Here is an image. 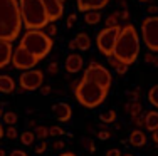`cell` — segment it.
<instances>
[{"label": "cell", "instance_id": "cell-22", "mask_svg": "<svg viewBox=\"0 0 158 156\" xmlns=\"http://www.w3.org/2000/svg\"><path fill=\"white\" fill-rule=\"evenodd\" d=\"M108 61H110V64H111V67L116 70V72L119 74V76H125V74L128 72V67L130 66H126V64H123V62H119L118 59H114L111 55V57H108Z\"/></svg>", "mask_w": 158, "mask_h": 156}, {"label": "cell", "instance_id": "cell-43", "mask_svg": "<svg viewBox=\"0 0 158 156\" xmlns=\"http://www.w3.org/2000/svg\"><path fill=\"white\" fill-rule=\"evenodd\" d=\"M52 148H54L56 151H61L62 148H64V141L61 139H57V141H54V144H52Z\"/></svg>", "mask_w": 158, "mask_h": 156}, {"label": "cell", "instance_id": "cell-14", "mask_svg": "<svg viewBox=\"0 0 158 156\" xmlns=\"http://www.w3.org/2000/svg\"><path fill=\"white\" fill-rule=\"evenodd\" d=\"M82 66H84L82 57H81L79 54H76V52H73V54L67 55L64 67H66V70H67L69 74H76V72H79V70L82 69Z\"/></svg>", "mask_w": 158, "mask_h": 156}, {"label": "cell", "instance_id": "cell-1", "mask_svg": "<svg viewBox=\"0 0 158 156\" xmlns=\"http://www.w3.org/2000/svg\"><path fill=\"white\" fill-rule=\"evenodd\" d=\"M140 47L141 46L136 27L133 24H125L119 27L114 47H113V57L126 66H131L136 62L140 55Z\"/></svg>", "mask_w": 158, "mask_h": 156}, {"label": "cell", "instance_id": "cell-42", "mask_svg": "<svg viewBox=\"0 0 158 156\" xmlns=\"http://www.w3.org/2000/svg\"><path fill=\"white\" fill-rule=\"evenodd\" d=\"M146 12H148L150 15H156V14H158V7L156 5H148V7H146Z\"/></svg>", "mask_w": 158, "mask_h": 156}, {"label": "cell", "instance_id": "cell-40", "mask_svg": "<svg viewBox=\"0 0 158 156\" xmlns=\"http://www.w3.org/2000/svg\"><path fill=\"white\" fill-rule=\"evenodd\" d=\"M121 154H123V153L118 150V148H113V150H108L104 156H121Z\"/></svg>", "mask_w": 158, "mask_h": 156}, {"label": "cell", "instance_id": "cell-20", "mask_svg": "<svg viewBox=\"0 0 158 156\" xmlns=\"http://www.w3.org/2000/svg\"><path fill=\"white\" fill-rule=\"evenodd\" d=\"M125 111L130 114V118H135V116H138V114H141L143 106H141L140 101H130L125 106Z\"/></svg>", "mask_w": 158, "mask_h": 156}, {"label": "cell", "instance_id": "cell-26", "mask_svg": "<svg viewBox=\"0 0 158 156\" xmlns=\"http://www.w3.org/2000/svg\"><path fill=\"white\" fill-rule=\"evenodd\" d=\"M2 118H3V122H5V124H9V126H14V124L17 122V114L12 113V111H7V113H3Z\"/></svg>", "mask_w": 158, "mask_h": 156}, {"label": "cell", "instance_id": "cell-47", "mask_svg": "<svg viewBox=\"0 0 158 156\" xmlns=\"http://www.w3.org/2000/svg\"><path fill=\"white\" fill-rule=\"evenodd\" d=\"M69 49H73V50H74V49H77V44H76V40H74V39L69 42Z\"/></svg>", "mask_w": 158, "mask_h": 156}, {"label": "cell", "instance_id": "cell-9", "mask_svg": "<svg viewBox=\"0 0 158 156\" xmlns=\"http://www.w3.org/2000/svg\"><path fill=\"white\" fill-rule=\"evenodd\" d=\"M12 66L15 69H20V70H29V69H34L39 61L29 52L27 49H24L22 46H19L15 50L12 52V59H10Z\"/></svg>", "mask_w": 158, "mask_h": 156}, {"label": "cell", "instance_id": "cell-18", "mask_svg": "<svg viewBox=\"0 0 158 156\" xmlns=\"http://www.w3.org/2000/svg\"><path fill=\"white\" fill-rule=\"evenodd\" d=\"M15 89V81L10 76H5V74H0V92L3 94H10Z\"/></svg>", "mask_w": 158, "mask_h": 156}, {"label": "cell", "instance_id": "cell-3", "mask_svg": "<svg viewBox=\"0 0 158 156\" xmlns=\"http://www.w3.org/2000/svg\"><path fill=\"white\" fill-rule=\"evenodd\" d=\"M22 27L27 30H42L49 24L42 0H19Z\"/></svg>", "mask_w": 158, "mask_h": 156}, {"label": "cell", "instance_id": "cell-28", "mask_svg": "<svg viewBox=\"0 0 158 156\" xmlns=\"http://www.w3.org/2000/svg\"><path fill=\"white\" fill-rule=\"evenodd\" d=\"M42 30H44V34L49 35V37H52V35H56V34H57V27L54 25V22H49V24H47L46 27L42 29Z\"/></svg>", "mask_w": 158, "mask_h": 156}, {"label": "cell", "instance_id": "cell-53", "mask_svg": "<svg viewBox=\"0 0 158 156\" xmlns=\"http://www.w3.org/2000/svg\"><path fill=\"white\" fill-rule=\"evenodd\" d=\"M121 156H133V154H121Z\"/></svg>", "mask_w": 158, "mask_h": 156}, {"label": "cell", "instance_id": "cell-36", "mask_svg": "<svg viewBox=\"0 0 158 156\" xmlns=\"http://www.w3.org/2000/svg\"><path fill=\"white\" fill-rule=\"evenodd\" d=\"M98 138H99V139H110L111 138V133L110 131H108V129H101V131L99 133H98Z\"/></svg>", "mask_w": 158, "mask_h": 156}, {"label": "cell", "instance_id": "cell-24", "mask_svg": "<svg viewBox=\"0 0 158 156\" xmlns=\"http://www.w3.org/2000/svg\"><path fill=\"white\" fill-rule=\"evenodd\" d=\"M116 118H118V114H116V111L114 109H110V111H106V113H103L99 116V119L104 122V124H111V122H114L116 121Z\"/></svg>", "mask_w": 158, "mask_h": 156}, {"label": "cell", "instance_id": "cell-25", "mask_svg": "<svg viewBox=\"0 0 158 156\" xmlns=\"http://www.w3.org/2000/svg\"><path fill=\"white\" fill-rule=\"evenodd\" d=\"M146 98H148V102L152 104V106H155L156 109H158V84L150 89V91H148V96H146Z\"/></svg>", "mask_w": 158, "mask_h": 156}, {"label": "cell", "instance_id": "cell-30", "mask_svg": "<svg viewBox=\"0 0 158 156\" xmlns=\"http://www.w3.org/2000/svg\"><path fill=\"white\" fill-rule=\"evenodd\" d=\"M47 131H49V136H54V138L64 134V129L59 128V126H51V128H47Z\"/></svg>", "mask_w": 158, "mask_h": 156}, {"label": "cell", "instance_id": "cell-5", "mask_svg": "<svg viewBox=\"0 0 158 156\" xmlns=\"http://www.w3.org/2000/svg\"><path fill=\"white\" fill-rule=\"evenodd\" d=\"M24 49H27L37 61H42L44 57H47L49 52H51L52 46V37H49L44 34V30H27L20 39V44Z\"/></svg>", "mask_w": 158, "mask_h": 156}, {"label": "cell", "instance_id": "cell-27", "mask_svg": "<svg viewBox=\"0 0 158 156\" xmlns=\"http://www.w3.org/2000/svg\"><path fill=\"white\" fill-rule=\"evenodd\" d=\"M34 134H35V138H39V139H46L47 136H49V131H47L46 126H35Z\"/></svg>", "mask_w": 158, "mask_h": 156}, {"label": "cell", "instance_id": "cell-46", "mask_svg": "<svg viewBox=\"0 0 158 156\" xmlns=\"http://www.w3.org/2000/svg\"><path fill=\"white\" fill-rule=\"evenodd\" d=\"M152 139H153V143L158 144V129H155V131L152 133Z\"/></svg>", "mask_w": 158, "mask_h": 156}, {"label": "cell", "instance_id": "cell-52", "mask_svg": "<svg viewBox=\"0 0 158 156\" xmlns=\"http://www.w3.org/2000/svg\"><path fill=\"white\" fill-rule=\"evenodd\" d=\"M140 2H150V0H140Z\"/></svg>", "mask_w": 158, "mask_h": 156}, {"label": "cell", "instance_id": "cell-17", "mask_svg": "<svg viewBox=\"0 0 158 156\" xmlns=\"http://www.w3.org/2000/svg\"><path fill=\"white\" fill-rule=\"evenodd\" d=\"M143 118H145V126H143L145 129H148L150 133L158 129V111H148Z\"/></svg>", "mask_w": 158, "mask_h": 156}, {"label": "cell", "instance_id": "cell-54", "mask_svg": "<svg viewBox=\"0 0 158 156\" xmlns=\"http://www.w3.org/2000/svg\"><path fill=\"white\" fill-rule=\"evenodd\" d=\"M61 2H66V0H61Z\"/></svg>", "mask_w": 158, "mask_h": 156}, {"label": "cell", "instance_id": "cell-10", "mask_svg": "<svg viewBox=\"0 0 158 156\" xmlns=\"http://www.w3.org/2000/svg\"><path fill=\"white\" fill-rule=\"evenodd\" d=\"M19 84L22 91H35L44 84V72L39 69L24 70L19 77Z\"/></svg>", "mask_w": 158, "mask_h": 156}, {"label": "cell", "instance_id": "cell-44", "mask_svg": "<svg viewBox=\"0 0 158 156\" xmlns=\"http://www.w3.org/2000/svg\"><path fill=\"white\" fill-rule=\"evenodd\" d=\"M10 156H29L25 151H22V150H14L12 153H10Z\"/></svg>", "mask_w": 158, "mask_h": 156}, {"label": "cell", "instance_id": "cell-41", "mask_svg": "<svg viewBox=\"0 0 158 156\" xmlns=\"http://www.w3.org/2000/svg\"><path fill=\"white\" fill-rule=\"evenodd\" d=\"M130 98H131V101H138V99H140V89H135V91H131V92H130Z\"/></svg>", "mask_w": 158, "mask_h": 156}, {"label": "cell", "instance_id": "cell-34", "mask_svg": "<svg viewBox=\"0 0 158 156\" xmlns=\"http://www.w3.org/2000/svg\"><path fill=\"white\" fill-rule=\"evenodd\" d=\"M82 144H84V146L88 148V151H91V153H94V151H96V146H94V143H93V139L84 138V139H82Z\"/></svg>", "mask_w": 158, "mask_h": 156}, {"label": "cell", "instance_id": "cell-21", "mask_svg": "<svg viewBox=\"0 0 158 156\" xmlns=\"http://www.w3.org/2000/svg\"><path fill=\"white\" fill-rule=\"evenodd\" d=\"M84 22L88 25H96L101 22V14L99 10H88L84 12Z\"/></svg>", "mask_w": 158, "mask_h": 156}, {"label": "cell", "instance_id": "cell-12", "mask_svg": "<svg viewBox=\"0 0 158 156\" xmlns=\"http://www.w3.org/2000/svg\"><path fill=\"white\" fill-rule=\"evenodd\" d=\"M111 0H76V7L79 12H88V10H101L110 3Z\"/></svg>", "mask_w": 158, "mask_h": 156}, {"label": "cell", "instance_id": "cell-32", "mask_svg": "<svg viewBox=\"0 0 158 156\" xmlns=\"http://www.w3.org/2000/svg\"><path fill=\"white\" fill-rule=\"evenodd\" d=\"M3 134H5L9 139H17V136H19L17 134V129L14 128V126H9V128L5 129V133H3Z\"/></svg>", "mask_w": 158, "mask_h": 156}, {"label": "cell", "instance_id": "cell-48", "mask_svg": "<svg viewBox=\"0 0 158 156\" xmlns=\"http://www.w3.org/2000/svg\"><path fill=\"white\" fill-rule=\"evenodd\" d=\"M59 156H77V154H74V153H71V151H66V153H61Z\"/></svg>", "mask_w": 158, "mask_h": 156}, {"label": "cell", "instance_id": "cell-2", "mask_svg": "<svg viewBox=\"0 0 158 156\" xmlns=\"http://www.w3.org/2000/svg\"><path fill=\"white\" fill-rule=\"evenodd\" d=\"M22 30L19 0H0V39L14 42Z\"/></svg>", "mask_w": 158, "mask_h": 156}, {"label": "cell", "instance_id": "cell-37", "mask_svg": "<svg viewBox=\"0 0 158 156\" xmlns=\"http://www.w3.org/2000/svg\"><path fill=\"white\" fill-rule=\"evenodd\" d=\"M57 70H59V64H57V62H51V64H49V67H47L49 74H57Z\"/></svg>", "mask_w": 158, "mask_h": 156}, {"label": "cell", "instance_id": "cell-51", "mask_svg": "<svg viewBox=\"0 0 158 156\" xmlns=\"http://www.w3.org/2000/svg\"><path fill=\"white\" fill-rule=\"evenodd\" d=\"M153 66H155V67H158V57H156V61H155V64H153Z\"/></svg>", "mask_w": 158, "mask_h": 156}, {"label": "cell", "instance_id": "cell-31", "mask_svg": "<svg viewBox=\"0 0 158 156\" xmlns=\"http://www.w3.org/2000/svg\"><path fill=\"white\" fill-rule=\"evenodd\" d=\"M131 121H133V124L136 126V129H141L143 126H145V118L141 116V114H138V116L131 118Z\"/></svg>", "mask_w": 158, "mask_h": 156}, {"label": "cell", "instance_id": "cell-45", "mask_svg": "<svg viewBox=\"0 0 158 156\" xmlns=\"http://www.w3.org/2000/svg\"><path fill=\"white\" fill-rule=\"evenodd\" d=\"M39 89H40V92H42V94H44V96H47V94H51V91H52V89H51V86H40Z\"/></svg>", "mask_w": 158, "mask_h": 156}, {"label": "cell", "instance_id": "cell-19", "mask_svg": "<svg viewBox=\"0 0 158 156\" xmlns=\"http://www.w3.org/2000/svg\"><path fill=\"white\" fill-rule=\"evenodd\" d=\"M74 40H76L79 50H89L91 49V37L86 34V32H79Z\"/></svg>", "mask_w": 158, "mask_h": 156}, {"label": "cell", "instance_id": "cell-15", "mask_svg": "<svg viewBox=\"0 0 158 156\" xmlns=\"http://www.w3.org/2000/svg\"><path fill=\"white\" fill-rule=\"evenodd\" d=\"M12 44L9 40L0 39V69L7 67L10 64V59H12Z\"/></svg>", "mask_w": 158, "mask_h": 156}, {"label": "cell", "instance_id": "cell-13", "mask_svg": "<svg viewBox=\"0 0 158 156\" xmlns=\"http://www.w3.org/2000/svg\"><path fill=\"white\" fill-rule=\"evenodd\" d=\"M52 111H54L57 121H61V122H67V121H71V118H73V107H71L67 102L54 104V106H52Z\"/></svg>", "mask_w": 158, "mask_h": 156}, {"label": "cell", "instance_id": "cell-11", "mask_svg": "<svg viewBox=\"0 0 158 156\" xmlns=\"http://www.w3.org/2000/svg\"><path fill=\"white\" fill-rule=\"evenodd\" d=\"M49 22H57L64 15V2L61 0H42Z\"/></svg>", "mask_w": 158, "mask_h": 156}, {"label": "cell", "instance_id": "cell-6", "mask_svg": "<svg viewBox=\"0 0 158 156\" xmlns=\"http://www.w3.org/2000/svg\"><path fill=\"white\" fill-rule=\"evenodd\" d=\"M84 79L88 81H93V82H96L98 86H101L103 89H106V91H110L111 89V84H113V76L111 72L104 67L103 64H99V62L96 61H91L88 64V67L84 70Z\"/></svg>", "mask_w": 158, "mask_h": 156}, {"label": "cell", "instance_id": "cell-8", "mask_svg": "<svg viewBox=\"0 0 158 156\" xmlns=\"http://www.w3.org/2000/svg\"><path fill=\"white\" fill-rule=\"evenodd\" d=\"M119 27L121 25H113V27H104L103 30L98 32L96 35V46H98V50L101 52L103 55L106 57H111L113 55V47H114V42H116V37H118V32H119Z\"/></svg>", "mask_w": 158, "mask_h": 156}, {"label": "cell", "instance_id": "cell-29", "mask_svg": "<svg viewBox=\"0 0 158 156\" xmlns=\"http://www.w3.org/2000/svg\"><path fill=\"white\" fill-rule=\"evenodd\" d=\"M118 20H119L118 12H113L111 15H108V18H106V27H113V25H118Z\"/></svg>", "mask_w": 158, "mask_h": 156}, {"label": "cell", "instance_id": "cell-39", "mask_svg": "<svg viewBox=\"0 0 158 156\" xmlns=\"http://www.w3.org/2000/svg\"><path fill=\"white\" fill-rule=\"evenodd\" d=\"M118 17L121 18V20H130V12H128V9H123L118 12Z\"/></svg>", "mask_w": 158, "mask_h": 156}, {"label": "cell", "instance_id": "cell-35", "mask_svg": "<svg viewBox=\"0 0 158 156\" xmlns=\"http://www.w3.org/2000/svg\"><path fill=\"white\" fill-rule=\"evenodd\" d=\"M76 18H77V15H76V14H69V15H67V20H66V25L71 29L74 24H76Z\"/></svg>", "mask_w": 158, "mask_h": 156}, {"label": "cell", "instance_id": "cell-33", "mask_svg": "<svg viewBox=\"0 0 158 156\" xmlns=\"http://www.w3.org/2000/svg\"><path fill=\"white\" fill-rule=\"evenodd\" d=\"M46 150H47L46 139H40V143L35 146V153H37V154H42V153H46Z\"/></svg>", "mask_w": 158, "mask_h": 156}, {"label": "cell", "instance_id": "cell-50", "mask_svg": "<svg viewBox=\"0 0 158 156\" xmlns=\"http://www.w3.org/2000/svg\"><path fill=\"white\" fill-rule=\"evenodd\" d=\"M0 156H7V154H5V151H3V150H0Z\"/></svg>", "mask_w": 158, "mask_h": 156}, {"label": "cell", "instance_id": "cell-38", "mask_svg": "<svg viewBox=\"0 0 158 156\" xmlns=\"http://www.w3.org/2000/svg\"><path fill=\"white\" fill-rule=\"evenodd\" d=\"M145 61L148 62V64H155V61H156V55H155V52H148V54L145 55Z\"/></svg>", "mask_w": 158, "mask_h": 156}, {"label": "cell", "instance_id": "cell-23", "mask_svg": "<svg viewBox=\"0 0 158 156\" xmlns=\"http://www.w3.org/2000/svg\"><path fill=\"white\" fill-rule=\"evenodd\" d=\"M19 138H20V143L25 144V146H31V144L35 143V134L32 131H24Z\"/></svg>", "mask_w": 158, "mask_h": 156}, {"label": "cell", "instance_id": "cell-16", "mask_svg": "<svg viewBox=\"0 0 158 156\" xmlns=\"http://www.w3.org/2000/svg\"><path fill=\"white\" fill-rule=\"evenodd\" d=\"M128 143L133 148H143L146 144V134L141 131V129H133L128 136Z\"/></svg>", "mask_w": 158, "mask_h": 156}, {"label": "cell", "instance_id": "cell-4", "mask_svg": "<svg viewBox=\"0 0 158 156\" xmlns=\"http://www.w3.org/2000/svg\"><path fill=\"white\" fill-rule=\"evenodd\" d=\"M74 96H76L77 102L81 106L88 107V109H94V107L101 106L108 96V91L98 86L93 81H88L81 77L77 84H74Z\"/></svg>", "mask_w": 158, "mask_h": 156}, {"label": "cell", "instance_id": "cell-7", "mask_svg": "<svg viewBox=\"0 0 158 156\" xmlns=\"http://www.w3.org/2000/svg\"><path fill=\"white\" fill-rule=\"evenodd\" d=\"M141 40L150 52H158V15H150L143 18Z\"/></svg>", "mask_w": 158, "mask_h": 156}, {"label": "cell", "instance_id": "cell-49", "mask_svg": "<svg viewBox=\"0 0 158 156\" xmlns=\"http://www.w3.org/2000/svg\"><path fill=\"white\" fill-rule=\"evenodd\" d=\"M3 133H5V131H3V128H2V124H0V139H2V138H3Z\"/></svg>", "mask_w": 158, "mask_h": 156}]
</instances>
